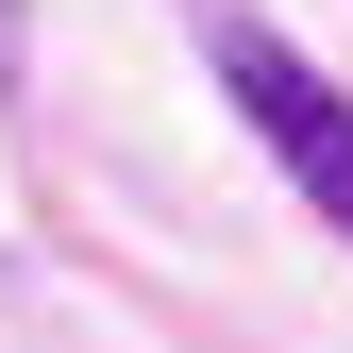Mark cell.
<instances>
[{
    "label": "cell",
    "instance_id": "7a4b0ae2",
    "mask_svg": "<svg viewBox=\"0 0 353 353\" xmlns=\"http://www.w3.org/2000/svg\"><path fill=\"white\" fill-rule=\"evenodd\" d=\"M0 101H17V0H0Z\"/></svg>",
    "mask_w": 353,
    "mask_h": 353
},
{
    "label": "cell",
    "instance_id": "6da1fadb",
    "mask_svg": "<svg viewBox=\"0 0 353 353\" xmlns=\"http://www.w3.org/2000/svg\"><path fill=\"white\" fill-rule=\"evenodd\" d=\"M185 34H202V68H219V101L252 118V152H270L286 185L320 202L336 236H353V84H336L320 51H303L286 17H252V0H202Z\"/></svg>",
    "mask_w": 353,
    "mask_h": 353
}]
</instances>
